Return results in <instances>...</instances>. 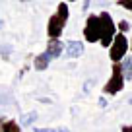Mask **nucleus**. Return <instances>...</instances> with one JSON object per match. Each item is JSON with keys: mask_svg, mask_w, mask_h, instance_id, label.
I'll use <instances>...</instances> for the list:
<instances>
[{"mask_svg": "<svg viewBox=\"0 0 132 132\" xmlns=\"http://www.w3.org/2000/svg\"><path fill=\"white\" fill-rule=\"evenodd\" d=\"M99 20H101V25H103V31H101V45L103 47H111V43H113V39H115V27L117 25L113 23V18H111V14L109 12H101L99 14Z\"/></svg>", "mask_w": 132, "mask_h": 132, "instance_id": "obj_5", "label": "nucleus"}, {"mask_svg": "<svg viewBox=\"0 0 132 132\" xmlns=\"http://www.w3.org/2000/svg\"><path fill=\"white\" fill-rule=\"evenodd\" d=\"M37 119V113L33 111V113H27V115H23L21 117V124L23 126H29V124H33V120Z\"/></svg>", "mask_w": 132, "mask_h": 132, "instance_id": "obj_11", "label": "nucleus"}, {"mask_svg": "<svg viewBox=\"0 0 132 132\" xmlns=\"http://www.w3.org/2000/svg\"><path fill=\"white\" fill-rule=\"evenodd\" d=\"M119 6L124 10H130L132 12V0H119Z\"/></svg>", "mask_w": 132, "mask_h": 132, "instance_id": "obj_14", "label": "nucleus"}, {"mask_svg": "<svg viewBox=\"0 0 132 132\" xmlns=\"http://www.w3.org/2000/svg\"><path fill=\"white\" fill-rule=\"evenodd\" d=\"M130 49H132V43H130Z\"/></svg>", "mask_w": 132, "mask_h": 132, "instance_id": "obj_19", "label": "nucleus"}, {"mask_svg": "<svg viewBox=\"0 0 132 132\" xmlns=\"http://www.w3.org/2000/svg\"><path fill=\"white\" fill-rule=\"evenodd\" d=\"M128 49H130V43L124 37V33H117L113 43H111V49H109V58H111L115 64H120V62L124 60V56H126Z\"/></svg>", "mask_w": 132, "mask_h": 132, "instance_id": "obj_2", "label": "nucleus"}, {"mask_svg": "<svg viewBox=\"0 0 132 132\" xmlns=\"http://www.w3.org/2000/svg\"><path fill=\"white\" fill-rule=\"evenodd\" d=\"M35 132H70L68 128H33Z\"/></svg>", "mask_w": 132, "mask_h": 132, "instance_id": "obj_12", "label": "nucleus"}, {"mask_svg": "<svg viewBox=\"0 0 132 132\" xmlns=\"http://www.w3.org/2000/svg\"><path fill=\"white\" fill-rule=\"evenodd\" d=\"M120 68H122L124 80H132V56H124V60L120 62Z\"/></svg>", "mask_w": 132, "mask_h": 132, "instance_id": "obj_9", "label": "nucleus"}, {"mask_svg": "<svg viewBox=\"0 0 132 132\" xmlns=\"http://www.w3.org/2000/svg\"><path fill=\"white\" fill-rule=\"evenodd\" d=\"M128 103H130V105H132V95H130V99H128Z\"/></svg>", "mask_w": 132, "mask_h": 132, "instance_id": "obj_18", "label": "nucleus"}, {"mask_svg": "<svg viewBox=\"0 0 132 132\" xmlns=\"http://www.w3.org/2000/svg\"><path fill=\"white\" fill-rule=\"evenodd\" d=\"M122 132H132V124H126V126H122Z\"/></svg>", "mask_w": 132, "mask_h": 132, "instance_id": "obj_16", "label": "nucleus"}, {"mask_svg": "<svg viewBox=\"0 0 132 132\" xmlns=\"http://www.w3.org/2000/svg\"><path fill=\"white\" fill-rule=\"evenodd\" d=\"M84 54V45L82 41H76V39H72V41L66 43V56L70 58H78Z\"/></svg>", "mask_w": 132, "mask_h": 132, "instance_id": "obj_7", "label": "nucleus"}, {"mask_svg": "<svg viewBox=\"0 0 132 132\" xmlns=\"http://www.w3.org/2000/svg\"><path fill=\"white\" fill-rule=\"evenodd\" d=\"M49 62H51V56H49L47 53H41V54H37V56H35L33 66H35V70L43 72V70H47V68H49Z\"/></svg>", "mask_w": 132, "mask_h": 132, "instance_id": "obj_8", "label": "nucleus"}, {"mask_svg": "<svg viewBox=\"0 0 132 132\" xmlns=\"http://www.w3.org/2000/svg\"><path fill=\"white\" fill-rule=\"evenodd\" d=\"M99 107H107V99L105 97H99Z\"/></svg>", "mask_w": 132, "mask_h": 132, "instance_id": "obj_15", "label": "nucleus"}, {"mask_svg": "<svg viewBox=\"0 0 132 132\" xmlns=\"http://www.w3.org/2000/svg\"><path fill=\"white\" fill-rule=\"evenodd\" d=\"M101 31H103V25H101V20H99V14H89L86 21V27H84V37L89 43H97L101 41Z\"/></svg>", "mask_w": 132, "mask_h": 132, "instance_id": "obj_3", "label": "nucleus"}, {"mask_svg": "<svg viewBox=\"0 0 132 132\" xmlns=\"http://www.w3.org/2000/svg\"><path fill=\"white\" fill-rule=\"evenodd\" d=\"M62 51H64V45H62L60 39H49V41H47V51L45 53L49 54L51 58H58L62 54Z\"/></svg>", "mask_w": 132, "mask_h": 132, "instance_id": "obj_6", "label": "nucleus"}, {"mask_svg": "<svg viewBox=\"0 0 132 132\" xmlns=\"http://www.w3.org/2000/svg\"><path fill=\"white\" fill-rule=\"evenodd\" d=\"M66 21H68V4L60 2L56 12L49 18V23H47V35H49V39H60Z\"/></svg>", "mask_w": 132, "mask_h": 132, "instance_id": "obj_1", "label": "nucleus"}, {"mask_svg": "<svg viewBox=\"0 0 132 132\" xmlns=\"http://www.w3.org/2000/svg\"><path fill=\"white\" fill-rule=\"evenodd\" d=\"M4 122H6V119H4V117H0V132H2V126H4Z\"/></svg>", "mask_w": 132, "mask_h": 132, "instance_id": "obj_17", "label": "nucleus"}, {"mask_svg": "<svg viewBox=\"0 0 132 132\" xmlns=\"http://www.w3.org/2000/svg\"><path fill=\"white\" fill-rule=\"evenodd\" d=\"M122 87H124V74H122V68H120V64H113L111 78H109V82L105 84L103 93H107V95H117L120 89H122Z\"/></svg>", "mask_w": 132, "mask_h": 132, "instance_id": "obj_4", "label": "nucleus"}, {"mask_svg": "<svg viewBox=\"0 0 132 132\" xmlns=\"http://www.w3.org/2000/svg\"><path fill=\"white\" fill-rule=\"evenodd\" d=\"M2 132H21V128H20V124H18L16 120L6 119L4 126H2Z\"/></svg>", "mask_w": 132, "mask_h": 132, "instance_id": "obj_10", "label": "nucleus"}, {"mask_svg": "<svg viewBox=\"0 0 132 132\" xmlns=\"http://www.w3.org/2000/svg\"><path fill=\"white\" fill-rule=\"evenodd\" d=\"M117 27L120 29V33H126L128 29H130V23H128L126 20H120V21H119V25H117Z\"/></svg>", "mask_w": 132, "mask_h": 132, "instance_id": "obj_13", "label": "nucleus"}]
</instances>
